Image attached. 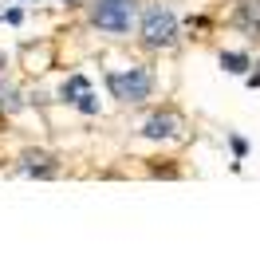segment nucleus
I'll return each mask as SVG.
<instances>
[{
  "label": "nucleus",
  "mask_w": 260,
  "mask_h": 260,
  "mask_svg": "<svg viewBox=\"0 0 260 260\" xmlns=\"http://www.w3.org/2000/svg\"><path fill=\"white\" fill-rule=\"evenodd\" d=\"M16 174H28L36 181H51L63 174V158L55 154V150H44V146H28L16 154V166H12Z\"/></svg>",
  "instance_id": "5"
},
{
  "label": "nucleus",
  "mask_w": 260,
  "mask_h": 260,
  "mask_svg": "<svg viewBox=\"0 0 260 260\" xmlns=\"http://www.w3.org/2000/svg\"><path fill=\"white\" fill-rule=\"evenodd\" d=\"M217 59H221V67H225V71H233V75H248V71H252V55H248V51H221V55H217Z\"/></svg>",
  "instance_id": "8"
},
{
  "label": "nucleus",
  "mask_w": 260,
  "mask_h": 260,
  "mask_svg": "<svg viewBox=\"0 0 260 260\" xmlns=\"http://www.w3.org/2000/svg\"><path fill=\"white\" fill-rule=\"evenodd\" d=\"M185 130H189L185 126V114L166 103V107H154V111L146 114V122H142L138 134H142L146 142H178V138H185Z\"/></svg>",
  "instance_id": "4"
},
{
  "label": "nucleus",
  "mask_w": 260,
  "mask_h": 260,
  "mask_svg": "<svg viewBox=\"0 0 260 260\" xmlns=\"http://www.w3.org/2000/svg\"><path fill=\"white\" fill-rule=\"evenodd\" d=\"M256 71H260V59H256Z\"/></svg>",
  "instance_id": "11"
},
{
  "label": "nucleus",
  "mask_w": 260,
  "mask_h": 260,
  "mask_svg": "<svg viewBox=\"0 0 260 260\" xmlns=\"http://www.w3.org/2000/svg\"><path fill=\"white\" fill-rule=\"evenodd\" d=\"M225 28L237 32L244 44H260V0H233L225 12Z\"/></svg>",
  "instance_id": "6"
},
{
  "label": "nucleus",
  "mask_w": 260,
  "mask_h": 260,
  "mask_svg": "<svg viewBox=\"0 0 260 260\" xmlns=\"http://www.w3.org/2000/svg\"><path fill=\"white\" fill-rule=\"evenodd\" d=\"M75 111H83V114H99V103H95V91H87V95L75 103Z\"/></svg>",
  "instance_id": "9"
},
{
  "label": "nucleus",
  "mask_w": 260,
  "mask_h": 260,
  "mask_svg": "<svg viewBox=\"0 0 260 260\" xmlns=\"http://www.w3.org/2000/svg\"><path fill=\"white\" fill-rule=\"evenodd\" d=\"M107 91H111L114 103H122V107H142L154 99L158 91V75H154V67L150 63H126V67H111L107 75Z\"/></svg>",
  "instance_id": "2"
},
{
  "label": "nucleus",
  "mask_w": 260,
  "mask_h": 260,
  "mask_svg": "<svg viewBox=\"0 0 260 260\" xmlns=\"http://www.w3.org/2000/svg\"><path fill=\"white\" fill-rule=\"evenodd\" d=\"M134 40L138 48L150 55H166L181 44V20L166 0H142V12L134 24Z\"/></svg>",
  "instance_id": "1"
},
{
  "label": "nucleus",
  "mask_w": 260,
  "mask_h": 260,
  "mask_svg": "<svg viewBox=\"0 0 260 260\" xmlns=\"http://www.w3.org/2000/svg\"><path fill=\"white\" fill-rule=\"evenodd\" d=\"M138 12H142V0H87L83 8L87 28L103 36H130L138 24Z\"/></svg>",
  "instance_id": "3"
},
{
  "label": "nucleus",
  "mask_w": 260,
  "mask_h": 260,
  "mask_svg": "<svg viewBox=\"0 0 260 260\" xmlns=\"http://www.w3.org/2000/svg\"><path fill=\"white\" fill-rule=\"evenodd\" d=\"M87 91H91V79L75 71V75H71V79H67L63 87H59V103H67V107H75V103H79V99L87 95Z\"/></svg>",
  "instance_id": "7"
},
{
  "label": "nucleus",
  "mask_w": 260,
  "mask_h": 260,
  "mask_svg": "<svg viewBox=\"0 0 260 260\" xmlns=\"http://www.w3.org/2000/svg\"><path fill=\"white\" fill-rule=\"evenodd\" d=\"M229 142H233V154H237V158L248 154V142H244V138H229Z\"/></svg>",
  "instance_id": "10"
}]
</instances>
